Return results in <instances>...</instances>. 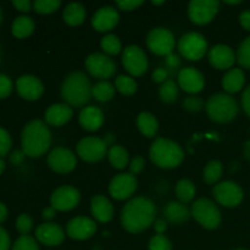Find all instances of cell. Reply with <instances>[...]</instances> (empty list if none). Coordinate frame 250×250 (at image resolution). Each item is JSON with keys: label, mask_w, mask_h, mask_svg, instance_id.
<instances>
[{"label": "cell", "mask_w": 250, "mask_h": 250, "mask_svg": "<svg viewBox=\"0 0 250 250\" xmlns=\"http://www.w3.org/2000/svg\"><path fill=\"white\" fill-rule=\"evenodd\" d=\"M156 207L146 197H136L126 203L121 211L122 227L129 233H141L154 225Z\"/></svg>", "instance_id": "6da1fadb"}, {"label": "cell", "mask_w": 250, "mask_h": 250, "mask_svg": "<svg viewBox=\"0 0 250 250\" xmlns=\"http://www.w3.org/2000/svg\"><path fill=\"white\" fill-rule=\"evenodd\" d=\"M21 144L27 156L39 158L44 155L51 146V132L48 125L42 120L28 122L22 131Z\"/></svg>", "instance_id": "7a4b0ae2"}, {"label": "cell", "mask_w": 250, "mask_h": 250, "mask_svg": "<svg viewBox=\"0 0 250 250\" xmlns=\"http://www.w3.org/2000/svg\"><path fill=\"white\" fill-rule=\"evenodd\" d=\"M92 88L89 78L81 71L70 73L61 85V97L71 107H82L89 103L92 98Z\"/></svg>", "instance_id": "3957f363"}, {"label": "cell", "mask_w": 250, "mask_h": 250, "mask_svg": "<svg viewBox=\"0 0 250 250\" xmlns=\"http://www.w3.org/2000/svg\"><path fill=\"white\" fill-rule=\"evenodd\" d=\"M149 156L151 163L155 166L165 170L176 168L185 160V151L182 146L175 141L165 138V137H158L151 143L149 149Z\"/></svg>", "instance_id": "277c9868"}, {"label": "cell", "mask_w": 250, "mask_h": 250, "mask_svg": "<svg viewBox=\"0 0 250 250\" xmlns=\"http://www.w3.org/2000/svg\"><path fill=\"white\" fill-rule=\"evenodd\" d=\"M205 110L211 121L229 124L238 115L239 105L232 95L227 93H216L205 103Z\"/></svg>", "instance_id": "5b68a950"}, {"label": "cell", "mask_w": 250, "mask_h": 250, "mask_svg": "<svg viewBox=\"0 0 250 250\" xmlns=\"http://www.w3.org/2000/svg\"><path fill=\"white\" fill-rule=\"evenodd\" d=\"M192 217L207 229H216L221 225L222 216L216 203L209 198H199L190 208Z\"/></svg>", "instance_id": "8992f818"}, {"label": "cell", "mask_w": 250, "mask_h": 250, "mask_svg": "<svg viewBox=\"0 0 250 250\" xmlns=\"http://www.w3.org/2000/svg\"><path fill=\"white\" fill-rule=\"evenodd\" d=\"M178 51L189 61H199L208 53V42L203 34L198 32H188L183 34L177 44Z\"/></svg>", "instance_id": "52a82bcc"}, {"label": "cell", "mask_w": 250, "mask_h": 250, "mask_svg": "<svg viewBox=\"0 0 250 250\" xmlns=\"http://www.w3.org/2000/svg\"><path fill=\"white\" fill-rule=\"evenodd\" d=\"M176 41L170 29L165 27H155L146 37V46L153 54L158 56H167L173 53Z\"/></svg>", "instance_id": "ba28073f"}, {"label": "cell", "mask_w": 250, "mask_h": 250, "mask_svg": "<svg viewBox=\"0 0 250 250\" xmlns=\"http://www.w3.org/2000/svg\"><path fill=\"white\" fill-rule=\"evenodd\" d=\"M212 195L217 204L225 208H237L244 199V192L234 181H222L212 188Z\"/></svg>", "instance_id": "9c48e42d"}, {"label": "cell", "mask_w": 250, "mask_h": 250, "mask_svg": "<svg viewBox=\"0 0 250 250\" xmlns=\"http://www.w3.org/2000/svg\"><path fill=\"white\" fill-rule=\"evenodd\" d=\"M84 66L92 77L100 81H107L116 73V63L104 53H93L88 55Z\"/></svg>", "instance_id": "30bf717a"}, {"label": "cell", "mask_w": 250, "mask_h": 250, "mask_svg": "<svg viewBox=\"0 0 250 250\" xmlns=\"http://www.w3.org/2000/svg\"><path fill=\"white\" fill-rule=\"evenodd\" d=\"M122 65L131 77H141L148 71L149 60L146 51L138 45H128L122 51Z\"/></svg>", "instance_id": "8fae6325"}, {"label": "cell", "mask_w": 250, "mask_h": 250, "mask_svg": "<svg viewBox=\"0 0 250 250\" xmlns=\"http://www.w3.org/2000/svg\"><path fill=\"white\" fill-rule=\"evenodd\" d=\"M77 155L85 163H98L107 156L109 148L100 137H84L76 146Z\"/></svg>", "instance_id": "7c38bea8"}, {"label": "cell", "mask_w": 250, "mask_h": 250, "mask_svg": "<svg viewBox=\"0 0 250 250\" xmlns=\"http://www.w3.org/2000/svg\"><path fill=\"white\" fill-rule=\"evenodd\" d=\"M219 9L217 0H192L188 4V16L193 23L204 26L215 19Z\"/></svg>", "instance_id": "4fadbf2b"}, {"label": "cell", "mask_w": 250, "mask_h": 250, "mask_svg": "<svg viewBox=\"0 0 250 250\" xmlns=\"http://www.w3.org/2000/svg\"><path fill=\"white\" fill-rule=\"evenodd\" d=\"M81 202V193L70 185L56 188L50 197V205L56 211H71Z\"/></svg>", "instance_id": "5bb4252c"}, {"label": "cell", "mask_w": 250, "mask_h": 250, "mask_svg": "<svg viewBox=\"0 0 250 250\" xmlns=\"http://www.w3.org/2000/svg\"><path fill=\"white\" fill-rule=\"evenodd\" d=\"M46 163L54 172L70 173L77 166V156L70 149L58 146L49 153Z\"/></svg>", "instance_id": "9a60e30c"}, {"label": "cell", "mask_w": 250, "mask_h": 250, "mask_svg": "<svg viewBox=\"0 0 250 250\" xmlns=\"http://www.w3.org/2000/svg\"><path fill=\"white\" fill-rule=\"evenodd\" d=\"M137 188H138V181L136 176L129 172L120 173L110 181L109 193L114 199L126 200L136 193Z\"/></svg>", "instance_id": "2e32d148"}, {"label": "cell", "mask_w": 250, "mask_h": 250, "mask_svg": "<svg viewBox=\"0 0 250 250\" xmlns=\"http://www.w3.org/2000/svg\"><path fill=\"white\" fill-rule=\"evenodd\" d=\"M97 232V222L85 216L71 219L66 225V234L75 241H85Z\"/></svg>", "instance_id": "e0dca14e"}, {"label": "cell", "mask_w": 250, "mask_h": 250, "mask_svg": "<svg viewBox=\"0 0 250 250\" xmlns=\"http://www.w3.org/2000/svg\"><path fill=\"white\" fill-rule=\"evenodd\" d=\"M178 87L189 94H198L205 87V77L194 67L181 68L177 75Z\"/></svg>", "instance_id": "ac0fdd59"}, {"label": "cell", "mask_w": 250, "mask_h": 250, "mask_svg": "<svg viewBox=\"0 0 250 250\" xmlns=\"http://www.w3.org/2000/svg\"><path fill=\"white\" fill-rule=\"evenodd\" d=\"M210 65L216 70H231L237 61V55L231 46L226 44H216L208 53Z\"/></svg>", "instance_id": "d6986e66"}, {"label": "cell", "mask_w": 250, "mask_h": 250, "mask_svg": "<svg viewBox=\"0 0 250 250\" xmlns=\"http://www.w3.org/2000/svg\"><path fill=\"white\" fill-rule=\"evenodd\" d=\"M66 231L55 222H44L36 229V238L39 243L46 247L60 246L65 241Z\"/></svg>", "instance_id": "ffe728a7"}, {"label": "cell", "mask_w": 250, "mask_h": 250, "mask_svg": "<svg viewBox=\"0 0 250 250\" xmlns=\"http://www.w3.org/2000/svg\"><path fill=\"white\" fill-rule=\"evenodd\" d=\"M17 93L26 100H37L43 95L44 85L38 77L23 75L16 81Z\"/></svg>", "instance_id": "44dd1931"}, {"label": "cell", "mask_w": 250, "mask_h": 250, "mask_svg": "<svg viewBox=\"0 0 250 250\" xmlns=\"http://www.w3.org/2000/svg\"><path fill=\"white\" fill-rule=\"evenodd\" d=\"M120 21L119 11L114 6H103L97 10L92 19V26L98 32H109L117 26Z\"/></svg>", "instance_id": "7402d4cb"}, {"label": "cell", "mask_w": 250, "mask_h": 250, "mask_svg": "<svg viewBox=\"0 0 250 250\" xmlns=\"http://www.w3.org/2000/svg\"><path fill=\"white\" fill-rule=\"evenodd\" d=\"M73 116V109L66 103H56L45 110L44 120L49 126L61 127L67 124Z\"/></svg>", "instance_id": "603a6c76"}, {"label": "cell", "mask_w": 250, "mask_h": 250, "mask_svg": "<svg viewBox=\"0 0 250 250\" xmlns=\"http://www.w3.org/2000/svg\"><path fill=\"white\" fill-rule=\"evenodd\" d=\"M90 211H92L93 217L98 222L102 224H107L112 220L115 214L114 205L107 199L105 195H94L90 200Z\"/></svg>", "instance_id": "cb8c5ba5"}, {"label": "cell", "mask_w": 250, "mask_h": 250, "mask_svg": "<svg viewBox=\"0 0 250 250\" xmlns=\"http://www.w3.org/2000/svg\"><path fill=\"white\" fill-rule=\"evenodd\" d=\"M78 121L83 129L95 132L104 124V114L99 107L94 106V105H88L81 110Z\"/></svg>", "instance_id": "d4e9b609"}, {"label": "cell", "mask_w": 250, "mask_h": 250, "mask_svg": "<svg viewBox=\"0 0 250 250\" xmlns=\"http://www.w3.org/2000/svg\"><path fill=\"white\" fill-rule=\"evenodd\" d=\"M164 216L167 222L172 225H182L192 216L190 209L181 202H170L164 208Z\"/></svg>", "instance_id": "484cf974"}, {"label": "cell", "mask_w": 250, "mask_h": 250, "mask_svg": "<svg viewBox=\"0 0 250 250\" xmlns=\"http://www.w3.org/2000/svg\"><path fill=\"white\" fill-rule=\"evenodd\" d=\"M246 84V75L242 68H231L225 73L222 78V88L227 92V94H236L241 92Z\"/></svg>", "instance_id": "4316f807"}, {"label": "cell", "mask_w": 250, "mask_h": 250, "mask_svg": "<svg viewBox=\"0 0 250 250\" xmlns=\"http://www.w3.org/2000/svg\"><path fill=\"white\" fill-rule=\"evenodd\" d=\"M137 127L146 138H154L159 131V121L151 112H141L137 117Z\"/></svg>", "instance_id": "83f0119b"}, {"label": "cell", "mask_w": 250, "mask_h": 250, "mask_svg": "<svg viewBox=\"0 0 250 250\" xmlns=\"http://www.w3.org/2000/svg\"><path fill=\"white\" fill-rule=\"evenodd\" d=\"M85 7L80 2H70L66 5L62 12V19L66 24L71 27L80 26L85 20Z\"/></svg>", "instance_id": "f1b7e54d"}, {"label": "cell", "mask_w": 250, "mask_h": 250, "mask_svg": "<svg viewBox=\"0 0 250 250\" xmlns=\"http://www.w3.org/2000/svg\"><path fill=\"white\" fill-rule=\"evenodd\" d=\"M34 27L36 24H34L32 17L27 16V15H21V16H17L12 22L11 32L16 38H27L33 33Z\"/></svg>", "instance_id": "f546056e"}, {"label": "cell", "mask_w": 250, "mask_h": 250, "mask_svg": "<svg viewBox=\"0 0 250 250\" xmlns=\"http://www.w3.org/2000/svg\"><path fill=\"white\" fill-rule=\"evenodd\" d=\"M107 159H109V163L111 164L112 167L117 168V170H124V168H126V166L129 165L128 151L119 144H115L114 146L109 148Z\"/></svg>", "instance_id": "4dcf8cb0"}, {"label": "cell", "mask_w": 250, "mask_h": 250, "mask_svg": "<svg viewBox=\"0 0 250 250\" xmlns=\"http://www.w3.org/2000/svg\"><path fill=\"white\" fill-rule=\"evenodd\" d=\"M176 197H177L178 202L183 203V204H188L192 202L197 193V188H195L194 183L188 178H182L176 183Z\"/></svg>", "instance_id": "1f68e13d"}, {"label": "cell", "mask_w": 250, "mask_h": 250, "mask_svg": "<svg viewBox=\"0 0 250 250\" xmlns=\"http://www.w3.org/2000/svg\"><path fill=\"white\" fill-rule=\"evenodd\" d=\"M115 85L109 81H99L92 88V97L100 103L111 100L115 95Z\"/></svg>", "instance_id": "d6a6232c"}, {"label": "cell", "mask_w": 250, "mask_h": 250, "mask_svg": "<svg viewBox=\"0 0 250 250\" xmlns=\"http://www.w3.org/2000/svg\"><path fill=\"white\" fill-rule=\"evenodd\" d=\"M222 172H224V166H222L221 161L219 160H211L203 171V180L207 185H217L221 178Z\"/></svg>", "instance_id": "836d02e7"}, {"label": "cell", "mask_w": 250, "mask_h": 250, "mask_svg": "<svg viewBox=\"0 0 250 250\" xmlns=\"http://www.w3.org/2000/svg\"><path fill=\"white\" fill-rule=\"evenodd\" d=\"M180 95V87L177 83L173 80L168 78L166 82L161 84L160 89H159V97H160L161 102L165 104H172L178 99Z\"/></svg>", "instance_id": "e575fe53"}, {"label": "cell", "mask_w": 250, "mask_h": 250, "mask_svg": "<svg viewBox=\"0 0 250 250\" xmlns=\"http://www.w3.org/2000/svg\"><path fill=\"white\" fill-rule=\"evenodd\" d=\"M115 88L124 95H133L138 89L136 80L131 76L120 75L115 80Z\"/></svg>", "instance_id": "d590c367"}, {"label": "cell", "mask_w": 250, "mask_h": 250, "mask_svg": "<svg viewBox=\"0 0 250 250\" xmlns=\"http://www.w3.org/2000/svg\"><path fill=\"white\" fill-rule=\"evenodd\" d=\"M100 48L106 55H117L122 50V43L116 34H106L100 41Z\"/></svg>", "instance_id": "8d00e7d4"}, {"label": "cell", "mask_w": 250, "mask_h": 250, "mask_svg": "<svg viewBox=\"0 0 250 250\" xmlns=\"http://www.w3.org/2000/svg\"><path fill=\"white\" fill-rule=\"evenodd\" d=\"M236 55L239 66L250 70V36L247 37V38L239 44V48L238 50H237Z\"/></svg>", "instance_id": "74e56055"}, {"label": "cell", "mask_w": 250, "mask_h": 250, "mask_svg": "<svg viewBox=\"0 0 250 250\" xmlns=\"http://www.w3.org/2000/svg\"><path fill=\"white\" fill-rule=\"evenodd\" d=\"M61 6L60 0H36L33 2L34 11L41 15H49L55 12Z\"/></svg>", "instance_id": "f35d334b"}, {"label": "cell", "mask_w": 250, "mask_h": 250, "mask_svg": "<svg viewBox=\"0 0 250 250\" xmlns=\"http://www.w3.org/2000/svg\"><path fill=\"white\" fill-rule=\"evenodd\" d=\"M12 250H39V246L33 237L26 234L16 239L12 246Z\"/></svg>", "instance_id": "ab89813d"}, {"label": "cell", "mask_w": 250, "mask_h": 250, "mask_svg": "<svg viewBox=\"0 0 250 250\" xmlns=\"http://www.w3.org/2000/svg\"><path fill=\"white\" fill-rule=\"evenodd\" d=\"M183 107L189 112H199L205 107L204 100L197 95H189L183 100Z\"/></svg>", "instance_id": "60d3db41"}, {"label": "cell", "mask_w": 250, "mask_h": 250, "mask_svg": "<svg viewBox=\"0 0 250 250\" xmlns=\"http://www.w3.org/2000/svg\"><path fill=\"white\" fill-rule=\"evenodd\" d=\"M149 250H172L170 239L164 234H155L149 242Z\"/></svg>", "instance_id": "b9f144b4"}, {"label": "cell", "mask_w": 250, "mask_h": 250, "mask_svg": "<svg viewBox=\"0 0 250 250\" xmlns=\"http://www.w3.org/2000/svg\"><path fill=\"white\" fill-rule=\"evenodd\" d=\"M16 229L22 236H26L33 229V219L28 214H21L16 219Z\"/></svg>", "instance_id": "7bdbcfd3"}, {"label": "cell", "mask_w": 250, "mask_h": 250, "mask_svg": "<svg viewBox=\"0 0 250 250\" xmlns=\"http://www.w3.org/2000/svg\"><path fill=\"white\" fill-rule=\"evenodd\" d=\"M12 141L10 137L9 132L5 128L0 127V158L6 156L9 154L10 149H11Z\"/></svg>", "instance_id": "ee69618b"}, {"label": "cell", "mask_w": 250, "mask_h": 250, "mask_svg": "<svg viewBox=\"0 0 250 250\" xmlns=\"http://www.w3.org/2000/svg\"><path fill=\"white\" fill-rule=\"evenodd\" d=\"M12 90V81L9 76L0 73V99L6 98Z\"/></svg>", "instance_id": "f6af8a7d"}, {"label": "cell", "mask_w": 250, "mask_h": 250, "mask_svg": "<svg viewBox=\"0 0 250 250\" xmlns=\"http://www.w3.org/2000/svg\"><path fill=\"white\" fill-rule=\"evenodd\" d=\"M143 5L142 0H117L116 6L122 11H133Z\"/></svg>", "instance_id": "bcb514c9"}, {"label": "cell", "mask_w": 250, "mask_h": 250, "mask_svg": "<svg viewBox=\"0 0 250 250\" xmlns=\"http://www.w3.org/2000/svg\"><path fill=\"white\" fill-rule=\"evenodd\" d=\"M144 167H146V160H144L143 156H136V158L132 159L128 165L129 173L134 176L141 173L144 170Z\"/></svg>", "instance_id": "7dc6e473"}, {"label": "cell", "mask_w": 250, "mask_h": 250, "mask_svg": "<svg viewBox=\"0 0 250 250\" xmlns=\"http://www.w3.org/2000/svg\"><path fill=\"white\" fill-rule=\"evenodd\" d=\"M165 63L166 66H167V68L166 70L170 72V71H176L180 68L181 66V59L180 56L177 55V54H170V55L166 56L165 59Z\"/></svg>", "instance_id": "c3c4849f"}, {"label": "cell", "mask_w": 250, "mask_h": 250, "mask_svg": "<svg viewBox=\"0 0 250 250\" xmlns=\"http://www.w3.org/2000/svg\"><path fill=\"white\" fill-rule=\"evenodd\" d=\"M168 76H170V72H168L166 68L164 67H158L156 70L153 71V75H151V78H153L154 82L161 83L163 84L164 82L168 80Z\"/></svg>", "instance_id": "681fc988"}, {"label": "cell", "mask_w": 250, "mask_h": 250, "mask_svg": "<svg viewBox=\"0 0 250 250\" xmlns=\"http://www.w3.org/2000/svg\"><path fill=\"white\" fill-rule=\"evenodd\" d=\"M26 154H24L23 150H14L11 154H10V163L15 166H19L23 163L24 158H26Z\"/></svg>", "instance_id": "f907efd6"}, {"label": "cell", "mask_w": 250, "mask_h": 250, "mask_svg": "<svg viewBox=\"0 0 250 250\" xmlns=\"http://www.w3.org/2000/svg\"><path fill=\"white\" fill-rule=\"evenodd\" d=\"M10 236L5 229L0 226V250H9L10 249Z\"/></svg>", "instance_id": "816d5d0a"}, {"label": "cell", "mask_w": 250, "mask_h": 250, "mask_svg": "<svg viewBox=\"0 0 250 250\" xmlns=\"http://www.w3.org/2000/svg\"><path fill=\"white\" fill-rule=\"evenodd\" d=\"M242 107H243L244 112L250 117V84L244 89L243 94H242Z\"/></svg>", "instance_id": "f5cc1de1"}, {"label": "cell", "mask_w": 250, "mask_h": 250, "mask_svg": "<svg viewBox=\"0 0 250 250\" xmlns=\"http://www.w3.org/2000/svg\"><path fill=\"white\" fill-rule=\"evenodd\" d=\"M12 5L22 12H28L32 9V2L29 0H12Z\"/></svg>", "instance_id": "db71d44e"}, {"label": "cell", "mask_w": 250, "mask_h": 250, "mask_svg": "<svg viewBox=\"0 0 250 250\" xmlns=\"http://www.w3.org/2000/svg\"><path fill=\"white\" fill-rule=\"evenodd\" d=\"M239 23L246 31L250 32V10H244L239 14Z\"/></svg>", "instance_id": "11a10c76"}, {"label": "cell", "mask_w": 250, "mask_h": 250, "mask_svg": "<svg viewBox=\"0 0 250 250\" xmlns=\"http://www.w3.org/2000/svg\"><path fill=\"white\" fill-rule=\"evenodd\" d=\"M154 229L158 234H164L165 231L167 229V221L165 219H156L154 222Z\"/></svg>", "instance_id": "9f6ffc18"}, {"label": "cell", "mask_w": 250, "mask_h": 250, "mask_svg": "<svg viewBox=\"0 0 250 250\" xmlns=\"http://www.w3.org/2000/svg\"><path fill=\"white\" fill-rule=\"evenodd\" d=\"M56 215V210L54 209L53 207H46L45 209L43 210V212H42V217H43L44 220H46V221H50V220H53L54 217H55Z\"/></svg>", "instance_id": "6f0895ef"}, {"label": "cell", "mask_w": 250, "mask_h": 250, "mask_svg": "<svg viewBox=\"0 0 250 250\" xmlns=\"http://www.w3.org/2000/svg\"><path fill=\"white\" fill-rule=\"evenodd\" d=\"M103 141L105 142V144L107 146V148H111V146H115L116 136H115L114 133H111V132H109V133H106L104 137H103Z\"/></svg>", "instance_id": "680465c9"}, {"label": "cell", "mask_w": 250, "mask_h": 250, "mask_svg": "<svg viewBox=\"0 0 250 250\" xmlns=\"http://www.w3.org/2000/svg\"><path fill=\"white\" fill-rule=\"evenodd\" d=\"M7 217V208L4 203L0 202V224L4 222Z\"/></svg>", "instance_id": "91938a15"}, {"label": "cell", "mask_w": 250, "mask_h": 250, "mask_svg": "<svg viewBox=\"0 0 250 250\" xmlns=\"http://www.w3.org/2000/svg\"><path fill=\"white\" fill-rule=\"evenodd\" d=\"M243 153H244V156H246V159H248V160H250V141L247 142V143L244 144Z\"/></svg>", "instance_id": "94428289"}, {"label": "cell", "mask_w": 250, "mask_h": 250, "mask_svg": "<svg viewBox=\"0 0 250 250\" xmlns=\"http://www.w3.org/2000/svg\"><path fill=\"white\" fill-rule=\"evenodd\" d=\"M4 170H5V161L0 158V175H1Z\"/></svg>", "instance_id": "6125c7cd"}, {"label": "cell", "mask_w": 250, "mask_h": 250, "mask_svg": "<svg viewBox=\"0 0 250 250\" xmlns=\"http://www.w3.org/2000/svg\"><path fill=\"white\" fill-rule=\"evenodd\" d=\"M225 4H229V5H239L242 4V1H239V0H237V1H224Z\"/></svg>", "instance_id": "be15d7a7"}, {"label": "cell", "mask_w": 250, "mask_h": 250, "mask_svg": "<svg viewBox=\"0 0 250 250\" xmlns=\"http://www.w3.org/2000/svg\"><path fill=\"white\" fill-rule=\"evenodd\" d=\"M151 4L155 5V6H160V5L165 4V1H155V0H153V1H151Z\"/></svg>", "instance_id": "e7e4bbea"}, {"label": "cell", "mask_w": 250, "mask_h": 250, "mask_svg": "<svg viewBox=\"0 0 250 250\" xmlns=\"http://www.w3.org/2000/svg\"><path fill=\"white\" fill-rule=\"evenodd\" d=\"M1 21H2V10L1 7H0V23H1Z\"/></svg>", "instance_id": "03108f58"}, {"label": "cell", "mask_w": 250, "mask_h": 250, "mask_svg": "<svg viewBox=\"0 0 250 250\" xmlns=\"http://www.w3.org/2000/svg\"><path fill=\"white\" fill-rule=\"evenodd\" d=\"M234 250H247V249H242V248H239V249H234Z\"/></svg>", "instance_id": "003e7915"}]
</instances>
